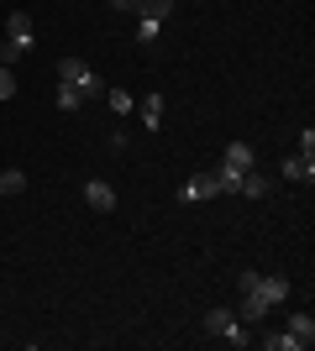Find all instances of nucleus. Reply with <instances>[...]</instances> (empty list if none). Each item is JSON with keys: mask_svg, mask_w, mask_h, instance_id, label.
I'll return each instance as SVG.
<instances>
[{"mask_svg": "<svg viewBox=\"0 0 315 351\" xmlns=\"http://www.w3.org/2000/svg\"><path fill=\"white\" fill-rule=\"evenodd\" d=\"M32 43H37V27H32V16L27 11H11L5 16V43H0V63L11 69L16 58H27Z\"/></svg>", "mask_w": 315, "mask_h": 351, "instance_id": "obj_1", "label": "nucleus"}, {"mask_svg": "<svg viewBox=\"0 0 315 351\" xmlns=\"http://www.w3.org/2000/svg\"><path fill=\"white\" fill-rule=\"evenodd\" d=\"M205 330H210V336H221L226 346H253V325H242L237 309H226V304H215L205 315Z\"/></svg>", "mask_w": 315, "mask_h": 351, "instance_id": "obj_2", "label": "nucleus"}, {"mask_svg": "<svg viewBox=\"0 0 315 351\" xmlns=\"http://www.w3.org/2000/svg\"><path fill=\"white\" fill-rule=\"evenodd\" d=\"M58 84L74 89L79 100H95V95H100V73H95L84 58H63V63H58Z\"/></svg>", "mask_w": 315, "mask_h": 351, "instance_id": "obj_3", "label": "nucleus"}, {"mask_svg": "<svg viewBox=\"0 0 315 351\" xmlns=\"http://www.w3.org/2000/svg\"><path fill=\"white\" fill-rule=\"evenodd\" d=\"M174 16V0H137V43H158V27Z\"/></svg>", "mask_w": 315, "mask_h": 351, "instance_id": "obj_4", "label": "nucleus"}, {"mask_svg": "<svg viewBox=\"0 0 315 351\" xmlns=\"http://www.w3.org/2000/svg\"><path fill=\"white\" fill-rule=\"evenodd\" d=\"M221 194V184H215V173H195V178H184L179 184V199L189 205V199H215Z\"/></svg>", "mask_w": 315, "mask_h": 351, "instance_id": "obj_5", "label": "nucleus"}, {"mask_svg": "<svg viewBox=\"0 0 315 351\" xmlns=\"http://www.w3.org/2000/svg\"><path fill=\"white\" fill-rule=\"evenodd\" d=\"M257 299H263V304H284V299H289V278H284V273H268V278H263V273H257Z\"/></svg>", "mask_w": 315, "mask_h": 351, "instance_id": "obj_6", "label": "nucleus"}, {"mask_svg": "<svg viewBox=\"0 0 315 351\" xmlns=\"http://www.w3.org/2000/svg\"><path fill=\"white\" fill-rule=\"evenodd\" d=\"M237 194H242V199H268V194H273V178L257 173V168H247V173L237 178Z\"/></svg>", "mask_w": 315, "mask_h": 351, "instance_id": "obj_7", "label": "nucleus"}, {"mask_svg": "<svg viewBox=\"0 0 315 351\" xmlns=\"http://www.w3.org/2000/svg\"><path fill=\"white\" fill-rule=\"evenodd\" d=\"M84 205L100 210V215H110V210H116V189H110L105 178H90V184H84Z\"/></svg>", "mask_w": 315, "mask_h": 351, "instance_id": "obj_8", "label": "nucleus"}, {"mask_svg": "<svg viewBox=\"0 0 315 351\" xmlns=\"http://www.w3.org/2000/svg\"><path fill=\"white\" fill-rule=\"evenodd\" d=\"M279 168H284V178H294V184H315V152H294V158H284Z\"/></svg>", "mask_w": 315, "mask_h": 351, "instance_id": "obj_9", "label": "nucleus"}, {"mask_svg": "<svg viewBox=\"0 0 315 351\" xmlns=\"http://www.w3.org/2000/svg\"><path fill=\"white\" fill-rule=\"evenodd\" d=\"M284 336H289V351H305V346L315 341V320H310V315H294Z\"/></svg>", "mask_w": 315, "mask_h": 351, "instance_id": "obj_10", "label": "nucleus"}, {"mask_svg": "<svg viewBox=\"0 0 315 351\" xmlns=\"http://www.w3.org/2000/svg\"><path fill=\"white\" fill-rule=\"evenodd\" d=\"M142 126L163 132V95H142Z\"/></svg>", "mask_w": 315, "mask_h": 351, "instance_id": "obj_11", "label": "nucleus"}, {"mask_svg": "<svg viewBox=\"0 0 315 351\" xmlns=\"http://www.w3.org/2000/svg\"><path fill=\"white\" fill-rule=\"evenodd\" d=\"M263 315H268V304H263L257 293H247V299H242V309H237L242 325H263Z\"/></svg>", "mask_w": 315, "mask_h": 351, "instance_id": "obj_12", "label": "nucleus"}, {"mask_svg": "<svg viewBox=\"0 0 315 351\" xmlns=\"http://www.w3.org/2000/svg\"><path fill=\"white\" fill-rule=\"evenodd\" d=\"M105 100H110V110H116V116H132V110H137V100L126 95V89H105Z\"/></svg>", "mask_w": 315, "mask_h": 351, "instance_id": "obj_13", "label": "nucleus"}, {"mask_svg": "<svg viewBox=\"0 0 315 351\" xmlns=\"http://www.w3.org/2000/svg\"><path fill=\"white\" fill-rule=\"evenodd\" d=\"M27 189V173H21V168H5V173H0V194H21Z\"/></svg>", "mask_w": 315, "mask_h": 351, "instance_id": "obj_14", "label": "nucleus"}, {"mask_svg": "<svg viewBox=\"0 0 315 351\" xmlns=\"http://www.w3.org/2000/svg\"><path fill=\"white\" fill-rule=\"evenodd\" d=\"M58 110H63V116H74V110H84V100H79L74 89H63V84H58Z\"/></svg>", "mask_w": 315, "mask_h": 351, "instance_id": "obj_15", "label": "nucleus"}, {"mask_svg": "<svg viewBox=\"0 0 315 351\" xmlns=\"http://www.w3.org/2000/svg\"><path fill=\"white\" fill-rule=\"evenodd\" d=\"M11 95H16V79H11V69L0 63V100H11Z\"/></svg>", "mask_w": 315, "mask_h": 351, "instance_id": "obj_16", "label": "nucleus"}, {"mask_svg": "<svg viewBox=\"0 0 315 351\" xmlns=\"http://www.w3.org/2000/svg\"><path fill=\"white\" fill-rule=\"evenodd\" d=\"M110 5H116V11H137V0H110Z\"/></svg>", "mask_w": 315, "mask_h": 351, "instance_id": "obj_17", "label": "nucleus"}]
</instances>
